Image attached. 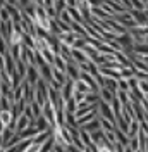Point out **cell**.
Here are the masks:
<instances>
[{"instance_id": "cell-1", "label": "cell", "mask_w": 148, "mask_h": 152, "mask_svg": "<svg viewBox=\"0 0 148 152\" xmlns=\"http://www.w3.org/2000/svg\"><path fill=\"white\" fill-rule=\"evenodd\" d=\"M114 18H115V21H119L126 29H131V28L136 26V21H134V18L131 16L129 10H126V12H122V14H117V16H114Z\"/></svg>"}, {"instance_id": "cell-2", "label": "cell", "mask_w": 148, "mask_h": 152, "mask_svg": "<svg viewBox=\"0 0 148 152\" xmlns=\"http://www.w3.org/2000/svg\"><path fill=\"white\" fill-rule=\"evenodd\" d=\"M73 92H74V81L73 80H69L65 85H62V88L59 90V94H60V97H62V100H69L71 97H73Z\"/></svg>"}, {"instance_id": "cell-3", "label": "cell", "mask_w": 148, "mask_h": 152, "mask_svg": "<svg viewBox=\"0 0 148 152\" xmlns=\"http://www.w3.org/2000/svg\"><path fill=\"white\" fill-rule=\"evenodd\" d=\"M131 16L134 18V21H136V26H147L148 24V18L145 16V12L143 10H136V9H131Z\"/></svg>"}, {"instance_id": "cell-4", "label": "cell", "mask_w": 148, "mask_h": 152, "mask_svg": "<svg viewBox=\"0 0 148 152\" xmlns=\"http://www.w3.org/2000/svg\"><path fill=\"white\" fill-rule=\"evenodd\" d=\"M57 38H59L60 43H64V45H67V47H73L78 37H76V33L69 31V33H60V35H57Z\"/></svg>"}, {"instance_id": "cell-5", "label": "cell", "mask_w": 148, "mask_h": 152, "mask_svg": "<svg viewBox=\"0 0 148 152\" xmlns=\"http://www.w3.org/2000/svg\"><path fill=\"white\" fill-rule=\"evenodd\" d=\"M115 42L119 43L120 47H133L134 45V40L129 33H122V35H117L115 37Z\"/></svg>"}, {"instance_id": "cell-6", "label": "cell", "mask_w": 148, "mask_h": 152, "mask_svg": "<svg viewBox=\"0 0 148 152\" xmlns=\"http://www.w3.org/2000/svg\"><path fill=\"white\" fill-rule=\"evenodd\" d=\"M71 57H73L78 64H83V62H88V61H90V59L86 57V54L83 52V48H73V50H71Z\"/></svg>"}, {"instance_id": "cell-7", "label": "cell", "mask_w": 148, "mask_h": 152, "mask_svg": "<svg viewBox=\"0 0 148 152\" xmlns=\"http://www.w3.org/2000/svg\"><path fill=\"white\" fill-rule=\"evenodd\" d=\"M79 128H83L84 132L88 133H93V132H98V130H102V126H100V119H98V116L95 118V119H91L90 123L83 124V126H79Z\"/></svg>"}, {"instance_id": "cell-8", "label": "cell", "mask_w": 148, "mask_h": 152, "mask_svg": "<svg viewBox=\"0 0 148 152\" xmlns=\"http://www.w3.org/2000/svg\"><path fill=\"white\" fill-rule=\"evenodd\" d=\"M114 135H115V140H117L122 147H128V143H129V137L122 132V130H119V128L115 126V128H114Z\"/></svg>"}, {"instance_id": "cell-9", "label": "cell", "mask_w": 148, "mask_h": 152, "mask_svg": "<svg viewBox=\"0 0 148 152\" xmlns=\"http://www.w3.org/2000/svg\"><path fill=\"white\" fill-rule=\"evenodd\" d=\"M133 54L138 57H147L148 56V43H134L133 45Z\"/></svg>"}, {"instance_id": "cell-10", "label": "cell", "mask_w": 148, "mask_h": 152, "mask_svg": "<svg viewBox=\"0 0 148 152\" xmlns=\"http://www.w3.org/2000/svg\"><path fill=\"white\" fill-rule=\"evenodd\" d=\"M83 52H84V54H86V57H88L90 61H95L96 57L100 56V52H98L96 48L93 47V45H90V43H86V45H84V47H83Z\"/></svg>"}, {"instance_id": "cell-11", "label": "cell", "mask_w": 148, "mask_h": 152, "mask_svg": "<svg viewBox=\"0 0 148 152\" xmlns=\"http://www.w3.org/2000/svg\"><path fill=\"white\" fill-rule=\"evenodd\" d=\"M65 10L69 12V16L73 18V21L79 23V24H84V19H83V16H81V12L78 10V7H67Z\"/></svg>"}, {"instance_id": "cell-12", "label": "cell", "mask_w": 148, "mask_h": 152, "mask_svg": "<svg viewBox=\"0 0 148 152\" xmlns=\"http://www.w3.org/2000/svg\"><path fill=\"white\" fill-rule=\"evenodd\" d=\"M98 97H100L102 100H105V102H109V104H110L112 99L115 97V94H114V92H110L107 86H102V88H100V92H98Z\"/></svg>"}, {"instance_id": "cell-13", "label": "cell", "mask_w": 148, "mask_h": 152, "mask_svg": "<svg viewBox=\"0 0 148 152\" xmlns=\"http://www.w3.org/2000/svg\"><path fill=\"white\" fill-rule=\"evenodd\" d=\"M98 116V113H96V109L95 111H91V113H88V114H84V116H81V118H78L76 121H78V126H83V124H86V123H90L91 119H95Z\"/></svg>"}, {"instance_id": "cell-14", "label": "cell", "mask_w": 148, "mask_h": 152, "mask_svg": "<svg viewBox=\"0 0 148 152\" xmlns=\"http://www.w3.org/2000/svg\"><path fill=\"white\" fill-rule=\"evenodd\" d=\"M74 92H81V94H90L91 88L84 83L83 80H76L74 81Z\"/></svg>"}, {"instance_id": "cell-15", "label": "cell", "mask_w": 148, "mask_h": 152, "mask_svg": "<svg viewBox=\"0 0 148 152\" xmlns=\"http://www.w3.org/2000/svg\"><path fill=\"white\" fill-rule=\"evenodd\" d=\"M105 86L110 90V92H117L119 90V80H114V78H105Z\"/></svg>"}, {"instance_id": "cell-16", "label": "cell", "mask_w": 148, "mask_h": 152, "mask_svg": "<svg viewBox=\"0 0 148 152\" xmlns=\"http://www.w3.org/2000/svg\"><path fill=\"white\" fill-rule=\"evenodd\" d=\"M139 132V121H136V119H133L129 123V130H128V137H136Z\"/></svg>"}, {"instance_id": "cell-17", "label": "cell", "mask_w": 148, "mask_h": 152, "mask_svg": "<svg viewBox=\"0 0 148 152\" xmlns=\"http://www.w3.org/2000/svg\"><path fill=\"white\" fill-rule=\"evenodd\" d=\"M79 137H81V140H83L84 147H91L93 142H91V137H90V133L84 132L83 128H79Z\"/></svg>"}, {"instance_id": "cell-18", "label": "cell", "mask_w": 148, "mask_h": 152, "mask_svg": "<svg viewBox=\"0 0 148 152\" xmlns=\"http://www.w3.org/2000/svg\"><path fill=\"white\" fill-rule=\"evenodd\" d=\"M98 119H100V126H102L103 132H114L115 124H112L109 119H103V118H100V116H98Z\"/></svg>"}, {"instance_id": "cell-19", "label": "cell", "mask_w": 148, "mask_h": 152, "mask_svg": "<svg viewBox=\"0 0 148 152\" xmlns=\"http://www.w3.org/2000/svg\"><path fill=\"white\" fill-rule=\"evenodd\" d=\"M24 152H41V143H36L35 140H31V143L24 149Z\"/></svg>"}, {"instance_id": "cell-20", "label": "cell", "mask_w": 148, "mask_h": 152, "mask_svg": "<svg viewBox=\"0 0 148 152\" xmlns=\"http://www.w3.org/2000/svg\"><path fill=\"white\" fill-rule=\"evenodd\" d=\"M93 80L96 81V85L100 86V88H102V86H105V76H103L100 71H96V73L93 75Z\"/></svg>"}, {"instance_id": "cell-21", "label": "cell", "mask_w": 148, "mask_h": 152, "mask_svg": "<svg viewBox=\"0 0 148 152\" xmlns=\"http://www.w3.org/2000/svg\"><path fill=\"white\" fill-rule=\"evenodd\" d=\"M131 151H139V143H138V137H131L129 138V143H128Z\"/></svg>"}, {"instance_id": "cell-22", "label": "cell", "mask_w": 148, "mask_h": 152, "mask_svg": "<svg viewBox=\"0 0 148 152\" xmlns=\"http://www.w3.org/2000/svg\"><path fill=\"white\" fill-rule=\"evenodd\" d=\"M119 90L129 92V83H128V80H124V78H120L119 80Z\"/></svg>"}, {"instance_id": "cell-23", "label": "cell", "mask_w": 148, "mask_h": 152, "mask_svg": "<svg viewBox=\"0 0 148 152\" xmlns=\"http://www.w3.org/2000/svg\"><path fill=\"white\" fill-rule=\"evenodd\" d=\"M88 4L91 5V7H100L105 4V0H88Z\"/></svg>"}, {"instance_id": "cell-24", "label": "cell", "mask_w": 148, "mask_h": 152, "mask_svg": "<svg viewBox=\"0 0 148 152\" xmlns=\"http://www.w3.org/2000/svg\"><path fill=\"white\" fill-rule=\"evenodd\" d=\"M67 7H76V0H65Z\"/></svg>"}, {"instance_id": "cell-25", "label": "cell", "mask_w": 148, "mask_h": 152, "mask_svg": "<svg viewBox=\"0 0 148 152\" xmlns=\"http://www.w3.org/2000/svg\"><path fill=\"white\" fill-rule=\"evenodd\" d=\"M124 152H134V151H131L129 147H124Z\"/></svg>"}, {"instance_id": "cell-26", "label": "cell", "mask_w": 148, "mask_h": 152, "mask_svg": "<svg viewBox=\"0 0 148 152\" xmlns=\"http://www.w3.org/2000/svg\"><path fill=\"white\" fill-rule=\"evenodd\" d=\"M143 43H148V33L145 35V40H143Z\"/></svg>"}, {"instance_id": "cell-27", "label": "cell", "mask_w": 148, "mask_h": 152, "mask_svg": "<svg viewBox=\"0 0 148 152\" xmlns=\"http://www.w3.org/2000/svg\"><path fill=\"white\" fill-rule=\"evenodd\" d=\"M145 9H148V0L145 2ZM145 9H143V10H145Z\"/></svg>"}, {"instance_id": "cell-28", "label": "cell", "mask_w": 148, "mask_h": 152, "mask_svg": "<svg viewBox=\"0 0 148 152\" xmlns=\"http://www.w3.org/2000/svg\"><path fill=\"white\" fill-rule=\"evenodd\" d=\"M143 12H145V16H147V18H148V9H145V10H143Z\"/></svg>"}, {"instance_id": "cell-29", "label": "cell", "mask_w": 148, "mask_h": 152, "mask_svg": "<svg viewBox=\"0 0 148 152\" xmlns=\"http://www.w3.org/2000/svg\"><path fill=\"white\" fill-rule=\"evenodd\" d=\"M78 2H79V0H76V4H78Z\"/></svg>"}]
</instances>
